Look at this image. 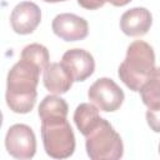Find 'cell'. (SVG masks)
<instances>
[{
	"label": "cell",
	"mask_w": 160,
	"mask_h": 160,
	"mask_svg": "<svg viewBox=\"0 0 160 160\" xmlns=\"http://www.w3.org/2000/svg\"><path fill=\"white\" fill-rule=\"evenodd\" d=\"M51 29L54 34L64 41L84 40L89 34L88 21L70 12L56 15L51 22Z\"/></svg>",
	"instance_id": "obj_7"
},
{
	"label": "cell",
	"mask_w": 160,
	"mask_h": 160,
	"mask_svg": "<svg viewBox=\"0 0 160 160\" xmlns=\"http://www.w3.org/2000/svg\"><path fill=\"white\" fill-rule=\"evenodd\" d=\"M145 116L150 129L154 132H160V109H149Z\"/></svg>",
	"instance_id": "obj_17"
},
{
	"label": "cell",
	"mask_w": 160,
	"mask_h": 160,
	"mask_svg": "<svg viewBox=\"0 0 160 160\" xmlns=\"http://www.w3.org/2000/svg\"><path fill=\"white\" fill-rule=\"evenodd\" d=\"M41 139L45 152L52 159H68L75 151V135L64 116L41 120Z\"/></svg>",
	"instance_id": "obj_3"
},
{
	"label": "cell",
	"mask_w": 160,
	"mask_h": 160,
	"mask_svg": "<svg viewBox=\"0 0 160 160\" xmlns=\"http://www.w3.org/2000/svg\"><path fill=\"white\" fill-rule=\"evenodd\" d=\"M88 98L101 111L112 112L122 105L125 95L112 79L100 78L89 88Z\"/></svg>",
	"instance_id": "obj_5"
},
{
	"label": "cell",
	"mask_w": 160,
	"mask_h": 160,
	"mask_svg": "<svg viewBox=\"0 0 160 160\" xmlns=\"http://www.w3.org/2000/svg\"><path fill=\"white\" fill-rule=\"evenodd\" d=\"M44 86L55 95L65 94L72 86L74 79L61 62H51L44 70Z\"/></svg>",
	"instance_id": "obj_11"
},
{
	"label": "cell",
	"mask_w": 160,
	"mask_h": 160,
	"mask_svg": "<svg viewBox=\"0 0 160 160\" xmlns=\"http://www.w3.org/2000/svg\"><path fill=\"white\" fill-rule=\"evenodd\" d=\"M139 92L144 105L149 109H160V68H155Z\"/></svg>",
	"instance_id": "obj_13"
},
{
	"label": "cell",
	"mask_w": 160,
	"mask_h": 160,
	"mask_svg": "<svg viewBox=\"0 0 160 160\" xmlns=\"http://www.w3.org/2000/svg\"><path fill=\"white\" fill-rule=\"evenodd\" d=\"M5 148L15 159H31L36 152V138L32 129L25 124L11 125L5 136Z\"/></svg>",
	"instance_id": "obj_6"
},
{
	"label": "cell",
	"mask_w": 160,
	"mask_h": 160,
	"mask_svg": "<svg viewBox=\"0 0 160 160\" xmlns=\"http://www.w3.org/2000/svg\"><path fill=\"white\" fill-rule=\"evenodd\" d=\"M41 70L32 62L20 59L8 72L5 100L16 114H28L36 102V86Z\"/></svg>",
	"instance_id": "obj_1"
},
{
	"label": "cell",
	"mask_w": 160,
	"mask_h": 160,
	"mask_svg": "<svg viewBox=\"0 0 160 160\" xmlns=\"http://www.w3.org/2000/svg\"><path fill=\"white\" fill-rule=\"evenodd\" d=\"M20 59H24V60L32 62L41 71H44L48 68V65L50 64L49 62V60H50L49 50L44 45L38 44V42H32V44L26 45L21 51Z\"/></svg>",
	"instance_id": "obj_15"
},
{
	"label": "cell",
	"mask_w": 160,
	"mask_h": 160,
	"mask_svg": "<svg viewBox=\"0 0 160 160\" xmlns=\"http://www.w3.org/2000/svg\"><path fill=\"white\" fill-rule=\"evenodd\" d=\"M131 0H78V4L88 10H96L99 8H102L105 2H110L114 6H125Z\"/></svg>",
	"instance_id": "obj_16"
},
{
	"label": "cell",
	"mask_w": 160,
	"mask_h": 160,
	"mask_svg": "<svg viewBox=\"0 0 160 160\" xmlns=\"http://www.w3.org/2000/svg\"><path fill=\"white\" fill-rule=\"evenodd\" d=\"M101 120V116L99 115L98 106L89 104V102H81L78 105L74 112V121L78 128V130L84 135H89V132L99 124Z\"/></svg>",
	"instance_id": "obj_12"
},
{
	"label": "cell",
	"mask_w": 160,
	"mask_h": 160,
	"mask_svg": "<svg viewBox=\"0 0 160 160\" xmlns=\"http://www.w3.org/2000/svg\"><path fill=\"white\" fill-rule=\"evenodd\" d=\"M69 112V106L66 104V101L54 95H48L45 96L40 105H39V118L40 120L46 119V118H52V116H64L66 118Z\"/></svg>",
	"instance_id": "obj_14"
},
{
	"label": "cell",
	"mask_w": 160,
	"mask_h": 160,
	"mask_svg": "<svg viewBox=\"0 0 160 160\" xmlns=\"http://www.w3.org/2000/svg\"><path fill=\"white\" fill-rule=\"evenodd\" d=\"M159 154H160V144H159Z\"/></svg>",
	"instance_id": "obj_19"
},
{
	"label": "cell",
	"mask_w": 160,
	"mask_h": 160,
	"mask_svg": "<svg viewBox=\"0 0 160 160\" xmlns=\"http://www.w3.org/2000/svg\"><path fill=\"white\" fill-rule=\"evenodd\" d=\"M85 138L86 154L92 160H118L124 155L121 136L106 119L101 118Z\"/></svg>",
	"instance_id": "obj_4"
},
{
	"label": "cell",
	"mask_w": 160,
	"mask_h": 160,
	"mask_svg": "<svg viewBox=\"0 0 160 160\" xmlns=\"http://www.w3.org/2000/svg\"><path fill=\"white\" fill-rule=\"evenodd\" d=\"M45 2H60V1H66V0H42Z\"/></svg>",
	"instance_id": "obj_18"
},
{
	"label": "cell",
	"mask_w": 160,
	"mask_h": 160,
	"mask_svg": "<svg viewBox=\"0 0 160 160\" xmlns=\"http://www.w3.org/2000/svg\"><path fill=\"white\" fill-rule=\"evenodd\" d=\"M155 70L154 49L142 40L132 41L118 69L120 80L132 91H140Z\"/></svg>",
	"instance_id": "obj_2"
},
{
	"label": "cell",
	"mask_w": 160,
	"mask_h": 160,
	"mask_svg": "<svg viewBox=\"0 0 160 160\" xmlns=\"http://www.w3.org/2000/svg\"><path fill=\"white\" fill-rule=\"evenodd\" d=\"M41 21L40 8L31 1L19 2L11 11L10 24L12 30L20 35L31 34Z\"/></svg>",
	"instance_id": "obj_8"
},
{
	"label": "cell",
	"mask_w": 160,
	"mask_h": 160,
	"mask_svg": "<svg viewBox=\"0 0 160 160\" xmlns=\"http://www.w3.org/2000/svg\"><path fill=\"white\" fill-rule=\"evenodd\" d=\"M152 24V15L145 8H132L126 10L120 18V29L128 36L145 35Z\"/></svg>",
	"instance_id": "obj_10"
},
{
	"label": "cell",
	"mask_w": 160,
	"mask_h": 160,
	"mask_svg": "<svg viewBox=\"0 0 160 160\" xmlns=\"http://www.w3.org/2000/svg\"><path fill=\"white\" fill-rule=\"evenodd\" d=\"M74 81H84L92 75L95 60L92 55L84 49H70L64 52L61 61Z\"/></svg>",
	"instance_id": "obj_9"
}]
</instances>
